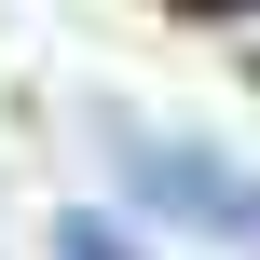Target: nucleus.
<instances>
[{"label": "nucleus", "instance_id": "obj_3", "mask_svg": "<svg viewBox=\"0 0 260 260\" xmlns=\"http://www.w3.org/2000/svg\"><path fill=\"white\" fill-rule=\"evenodd\" d=\"M247 247H260V206H247Z\"/></svg>", "mask_w": 260, "mask_h": 260}, {"label": "nucleus", "instance_id": "obj_2", "mask_svg": "<svg viewBox=\"0 0 260 260\" xmlns=\"http://www.w3.org/2000/svg\"><path fill=\"white\" fill-rule=\"evenodd\" d=\"M55 260H137V233H123V219H96V206H82V219H55Z\"/></svg>", "mask_w": 260, "mask_h": 260}, {"label": "nucleus", "instance_id": "obj_1", "mask_svg": "<svg viewBox=\"0 0 260 260\" xmlns=\"http://www.w3.org/2000/svg\"><path fill=\"white\" fill-rule=\"evenodd\" d=\"M96 137H110V165H123V192L151 206V219H178V233H247V178L206 151V137H151V123H123V110H96Z\"/></svg>", "mask_w": 260, "mask_h": 260}]
</instances>
